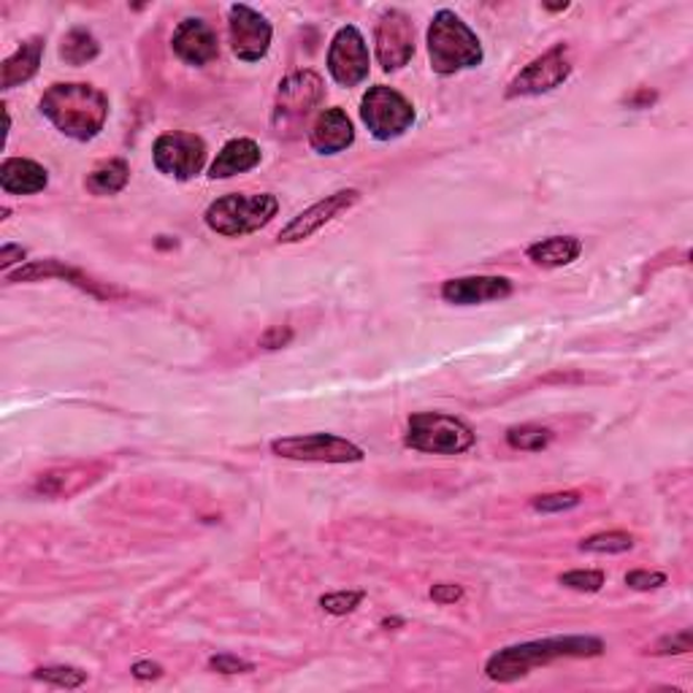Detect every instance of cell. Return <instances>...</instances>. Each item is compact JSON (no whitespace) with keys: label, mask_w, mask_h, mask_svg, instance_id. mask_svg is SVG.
<instances>
[{"label":"cell","mask_w":693,"mask_h":693,"mask_svg":"<svg viewBox=\"0 0 693 693\" xmlns=\"http://www.w3.org/2000/svg\"><path fill=\"white\" fill-rule=\"evenodd\" d=\"M36 680H41V683H49L54 685V689H82V685L87 683V672L77 670V666H39V670L33 672Z\"/></svg>","instance_id":"cell-28"},{"label":"cell","mask_w":693,"mask_h":693,"mask_svg":"<svg viewBox=\"0 0 693 693\" xmlns=\"http://www.w3.org/2000/svg\"><path fill=\"white\" fill-rule=\"evenodd\" d=\"M209 670L220 672V674H247L255 670V666H252L250 661L239 659V655L222 653V655H212V659H209Z\"/></svg>","instance_id":"cell-33"},{"label":"cell","mask_w":693,"mask_h":693,"mask_svg":"<svg viewBox=\"0 0 693 693\" xmlns=\"http://www.w3.org/2000/svg\"><path fill=\"white\" fill-rule=\"evenodd\" d=\"M260 165V147L252 139H231L220 152H217L209 177L212 179H231L237 173L252 171Z\"/></svg>","instance_id":"cell-22"},{"label":"cell","mask_w":693,"mask_h":693,"mask_svg":"<svg viewBox=\"0 0 693 693\" xmlns=\"http://www.w3.org/2000/svg\"><path fill=\"white\" fill-rule=\"evenodd\" d=\"M325 82L314 71H293L280 82L274 101V128L280 135L295 139L309 114L320 107Z\"/></svg>","instance_id":"cell-6"},{"label":"cell","mask_w":693,"mask_h":693,"mask_svg":"<svg viewBox=\"0 0 693 693\" xmlns=\"http://www.w3.org/2000/svg\"><path fill=\"white\" fill-rule=\"evenodd\" d=\"M290 339H293V331H290L288 325L284 328L274 325V328H269L263 337H260V346H263V350H280V346L288 344Z\"/></svg>","instance_id":"cell-35"},{"label":"cell","mask_w":693,"mask_h":693,"mask_svg":"<svg viewBox=\"0 0 693 693\" xmlns=\"http://www.w3.org/2000/svg\"><path fill=\"white\" fill-rule=\"evenodd\" d=\"M41 114L73 141H92L109 120L107 92L87 82H58L39 101Z\"/></svg>","instance_id":"cell-2"},{"label":"cell","mask_w":693,"mask_h":693,"mask_svg":"<svg viewBox=\"0 0 693 693\" xmlns=\"http://www.w3.org/2000/svg\"><path fill=\"white\" fill-rule=\"evenodd\" d=\"M553 442V431L544 429V425H512L506 431V444L512 450H523V453H540V450L548 448Z\"/></svg>","instance_id":"cell-26"},{"label":"cell","mask_w":693,"mask_h":693,"mask_svg":"<svg viewBox=\"0 0 693 693\" xmlns=\"http://www.w3.org/2000/svg\"><path fill=\"white\" fill-rule=\"evenodd\" d=\"M352 141H355V128H352V120L344 114V109L339 107L320 111L312 130H309V144L318 154H339L350 150Z\"/></svg>","instance_id":"cell-19"},{"label":"cell","mask_w":693,"mask_h":693,"mask_svg":"<svg viewBox=\"0 0 693 693\" xmlns=\"http://www.w3.org/2000/svg\"><path fill=\"white\" fill-rule=\"evenodd\" d=\"M43 280H66V282L77 284L79 290H84V293H90L92 299H98V301H111L122 295V290L114 288V284L92 280V277L84 274V271L73 269V265H68L63 263V260H54V258L30 260V263H24L17 271H9V274H6V282L9 284L43 282Z\"/></svg>","instance_id":"cell-13"},{"label":"cell","mask_w":693,"mask_h":693,"mask_svg":"<svg viewBox=\"0 0 693 693\" xmlns=\"http://www.w3.org/2000/svg\"><path fill=\"white\" fill-rule=\"evenodd\" d=\"M271 453L303 463H361L366 458L355 442L337 433H301V436L274 439Z\"/></svg>","instance_id":"cell-8"},{"label":"cell","mask_w":693,"mask_h":693,"mask_svg":"<svg viewBox=\"0 0 693 693\" xmlns=\"http://www.w3.org/2000/svg\"><path fill=\"white\" fill-rule=\"evenodd\" d=\"M653 655H683L691 653V629L677 631V634L664 636V640L655 642V647L650 650Z\"/></svg>","instance_id":"cell-32"},{"label":"cell","mask_w":693,"mask_h":693,"mask_svg":"<svg viewBox=\"0 0 693 693\" xmlns=\"http://www.w3.org/2000/svg\"><path fill=\"white\" fill-rule=\"evenodd\" d=\"M631 548H634V536L626 534V531H604V534H593L580 542V550H583V553H602V555L629 553Z\"/></svg>","instance_id":"cell-27"},{"label":"cell","mask_w":693,"mask_h":693,"mask_svg":"<svg viewBox=\"0 0 693 693\" xmlns=\"http://www.w3.org/2000/svg\"><path fill=\"white\" fill-rule=\"evenodd\" d=\"M369 47L361 30L355 24H344L333 36L331 49H328V73L333 82L342 87H358L369 79Z\"/></svg>","instance_id":"cell-11"},{"label":"cell","mask_w":693,"mask_h":693,"mask_svg":"<svg viewBox=\"0 0 693 693\" xmlns=\"http://www.w3.org/2000/svg\"><path fill=\"white\" fill-rule=\"evenodd\" d=\"M173 54L188 66H209L220 54V43H217V33L212 24L198 20V17H188L177 24L171 36Z\"/></svg>","instance_id":"cell-16"},{"label":"cell","mask_w":693,"mask_h":693,"mask_svg":"<svg viewBox=\"0 0 693 693\" xmlns=\"http://www.w3.org/2000/svg\"><path fill=\"white\" fill-rule=\"evenodd\" d=\"M358 201H361V190H352V188L339 190V193H333V195H325L323 201H318L314 207L303 209L301 214H295L293 220L282 228L277 241H280V244H295V241L312 239L314 233L323 231L328 222L337 220L339 214L350 212Z\"/></svg>","instance_id":"cell-15"},{"label":"cell","mask_w":693,"mask_h":693,"mask_svg":"<svg viewBox=\"0 0 693 693\" xmlns=\"http://www.w3.org/2000/svg\"><path fill=\"white\" fill-rule=\"evenodd\" d=\"M583 501L578 491H559V493H548V496H536L531 501L536 512H566L574 510V506Z\"/></svg>","instance_id":"cell-30"},{"label":"cell","mask_w":693,"mask_h":693,"mask_svg":"<svg viewBox=\"0 0 693 693\" xmlns=\"http://www.w3.org/2000/svg\"><path fill=\"white\" fill-rule=\"evenodd\" d=\"M604 653V642L599 636H548V640L520 642V645L501 647L488 659L485 677L493 683H515L540 666L563 659H596Z\"/></svg>","instance_id":"cell-1"},{"label":"cell","mask_w":693,"mask_h":693,"mask_svg":"<svg viewBox=\"0 0 693 693\" xmlns=\"http://www.w3.org/2000/svg\"><path fill=\"white\" fill-rule=\"evenodd\" d=\"M101 463H71V466L49 469V472L36 476L33 491L49 499H71L101 480Z\"/></svg>","instance_id":"cell-17"},{"label":"cell","mask_w":693,"mask_h":693,"mask_svg":"<svg viewBox=\"0 0 693 693\" xmlns=\"http://www.w3.org/2000/svg\"><path fill=\"white\" fill-rule=\"evenodd\" d=\"M382 626L395 629V626H404V621H399V617H393V621H390V617H388V621H382Z\"/></svg>","instance_id":"cell-40"},{"label":"cell","mask_w":693,"mask_h":693,"mask_svg":"<svg viewBox=\"0 0 693 693\" xmlns=\"http://www.w3.org/2000/svg\"><path fill=\"white\" fill-rule=\"evenodd\" d=\"M512 295L506 277H458L442 284V299L453 307H476L488 301H504Z\"/></svg>","instance_id":"cell-18"},{"label":"cell","mask_w":693,"mask_h":693,"mask_svg":"<svg viewBox=\"0 0 693 693\" xmlns=\"http://www.w3.org/2000/svg\"><path fill=\"white\" fill-rule=\"evenodd\" d=\"M49 173L30 158H6L0 165V188L6 195H36L47 190Z\"/></svg>","instance_id":"cell-20"},{"label":"cell","mask_w":693,"mask_h":693,"mask_svg":"<svg viewBox=\"0 0 693 693\" xmlns=\"http://www.w3.org/2000/svg\"><path fill=\"white\" fill-rule=\"evenodd\" d=\"M474 431L444 412H414L406 423V448L429 455H461L474 448Z\"/></svg>","instance_id":"cell-5"},{"label":"cell","mask_w":693,"mask_h":693,"mask_svg":"<svg viewBox=\"0 0 693 693\" xmlns=\"http://www.w3.org/2000/svg\"><path fill=\"white\" fill-rule=\"evenodd\" d=\"M24 255H28V252H24V247H20V244H3V250H0V269H3L6 274H9L11 265L22 263Z\"/></svg>","instance_id":"cell-37"},{"label":"cell","mask_w":693,"mask_h":693,"mask_svg":"<svg viewBox=\"0 0 693 693\" xmlns=\"http://www.w3.org/2000/svg\"><path fill=\"white\" fill-rule=\"evenodd\" d=\"M271 36H274L271 22L252 6L237 3L228 9V39H231V49L239 60L244 63L263 60L269 54Z\"/></svg>","instance_id":"cell-12"},{"label":"cell","mask_w":693,"mask_h":693,"mask_svg":"<svg viewBox=\"0 0 693 693\" xmlns=\"http://www.w3.org/2000/svg\"><path fill=\"white\" fill-rule=\"evenodd\" d=\"M363 602V591H339V593H328V596L320 599V606L331 615H350L358 604Z\"/></svg>","instance_id":"cell-31"},{"label":"cell","mask_w":693,"mask_h":693,"mask_svg":"<svg viewBox=\"0 0 693 693\" xmlns=\"http://www.w3.org/2000/svg\"><path fill=\"white\" fill-rule=\"evenodd\" d=\"M429 58L433 73L453 77L458 71L476 68L485 60L482 43L455 11L442 9L429 24Z\"/></svg>","instance_id":"cell-3"},{"label":"cell","mask_w":693,"mask_h":693,"mask_svg":"<svg viewBox=\"0 0 693 693\" xmlns=\"http://www.w3.org/2000/svg\"><path fill=\"white\" fill-rule=\"evenodd\" d=\"M130 672H133L135 680H158L163 674V666L154 664V661H139Z\"/></svg>","instance_id":"cell-39"},{"label":"cell","mask_w":693,"mask_h":693,"mask_svg":"<svg viewBox=\"0 0 693 693\" xmlns=\"http://www.w3.org/2000/svg\"><path fill=\"white\" fill-rule=\"evenodd\" d=\"M361 120L376 141H393L414 125V107L393 87L376 84L363 96Z\"/></svg>","instance_id":"cell-7"},{"label":"cell","mask_w":693,"mask_h":693,"mask_svg":"<svg viewBox=\"0 0 693 693\" xmlns=\"http://www.w3.org/2000/svg\"><path fill=\"white\" fill-rule=\"evenodd\" d=\"M431 599L436 604H455L463 599V587L455 583H436L431 587Z\"/></svg>","instance_id":"cell-36"},{"label":"cell","mask_w":693,"mask_h":693,"mask_svg":"<svg viewBox=\"0 0 693 693\" xmlns=\"http://www.w3.org/2000/svg\"><path fill=\"white\" fill-rule=\"evenodd\" d=\"M572 77V58H569L566 43H555L553 49L531 60L523 71L506 87V98H529L555 90Z\"/></svg>","instance_id":"cell-10"},{"label":"cell","mask_w":693,"mask_h":693,"mask_svg":"<svg viewBox=\"0 0 693 693\" xmlns=\"http://www.w3.org/2000/svg\"><path fill=\"white\" fill-rule=\"evenodd\" d=\"M559 583L569 591L599 593L604 587V572L602 569H572V572L561 574Z\"/></svg>","instance_id":"cell-29"},{"label":"cell","mask_w":693,"mask_h":693,"mask_svg":"<svg viewBox=\"0 0 693 693\" xmlns=\"http://www.w3.org/2000/svg\"><path fill=\"white\" fill-rule=\"evenodd\" d=\"M374 49L385 71H399L414 58V24L404 11L390 9L380 17L374 30Z\"/></svg>","instance_id":"cell-14"},{"label":"cell","mask_w":693,"mask_h":693,"mask_svg":"<svg viewBox=\"0 0 693 693\" xmlns=\"http://www.w3.org/2000/svg\"><path fill=\"white\" fill-rule=\"evenodd\" d=\"M207 141L195 133H184V130L163 133L152 147L154 169L163 177L177 179V182H188V179L198 177L207 165Z\"/></svg>","instance_id":"cell-9"},{"label":"cell","mask_w":693,"mask_h":693,"mask_svg":"<svg viewBox=\"0 0 693 693\" xmlns=\"http://www.w3.org/2000/svg\"><path fill=\"white\" fill-rule=\"evenodd\" d=\"M101 54V43L87 28H73L63 36L60 43V58L68 66H87Z\"/></svg>","instance_id":"cell-25"},{"label":"cell","mask_w":693,"mask_h":693,"mask_svg":"<svg viewBox=\"0 0 693 693\" xmlns=\"http://www.w3.org/2000/svg\"><path fill=\"white\" fill-rule=\"evenodd\" d=\"M280 212V201L271 193H231L209 203L203 222L217 237L241 239L269 225Z\"/></svg>","instance_id":"cell-4"},{"label":"cell","mask_w":693,"mask_h":693,"mask_svg":"<svg viewBox=\"0 0 693 693\" xmlns=\"http://www.w3.org/2000/svg\"><path fill=\"white\" fill-rule=\"evenodd\" d=\"M43 43L47 41L41 36H33V39L22 41V47L11 58L3 60V66H0V90H14V87L30 82L39 73Z\"/></svg>","instance_id":"cell-21"},{"label":"cell","mask_w":693,"mask_h":693,"mask_svg":"<svg viewBox=\"0 0 693 693\" xmlns=\"http://www.w3.org/2000/svg\"><path fill=\"white\" fill-rule=\"evenodd\" d=\"M130 179V165L122 158H109L101 160L90 173H87L84 184L92 195H117L120 190H125Z\"/></svg>","instance_id":"cell-24"},{"label":"cell","mask_w":693,"mask_h":693,"mask_svg":"<svg viewBox=\"0 0 693 693\" xmlns=\"http://www.w3.org/2000/svg\"><path fill=\"white\" fill-rule=\"evenodd\" d=\"M655 101H659V92L647 90V87H642V90H636L634 96L626 98V107H631V109H650Z\"/></svg>","instance_id":"cell-38"},{"label":"cell","mask_w":693,"mask_h":693,"mask_svg":"<svg viewBox=\"0 0 693 693\" xmlns=\"http://www.w3.org/2000/svg\"><path fill=\"white\" fill-rule=\"evenodd\" d=\"M626 585L634 591H655V587L666 585L664 572H650V569H634L626 574Z\"/></svg>","instance_id":"cell-34"},{"label":"cell","mask_w":693,"mask_h":693,"mask_svg":"<svg viewBox=\"0 0 693 693\" xmlns=\"http://www.w3.org/2000/svg\"><path fill=\"white\" fill-rule=\"evenodd\" d=\"M580 255H583V241L578 237H550L534 241L525 250V258L540 269H563V265H572Z\"/></svg>","instance_id":"cell-23"}]
</instances>
